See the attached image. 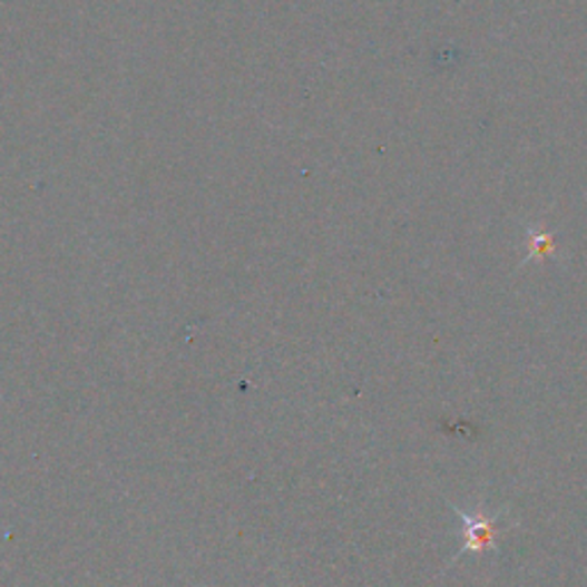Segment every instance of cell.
<instances>
[{
	"instance_id": "6da1fadb",
	"label": "cell",
	"mask_w": 587,
	"mask_h": 587,
	"mask_svg": "<svg viewBox=\"0 0 587 587\" xmlns=\"http://www.w3.org/2000/svg\"><path fill=\"white\" fill-rule=\"evenodd\" d=\"M457 510V507H454ZM459 512V519L463 524V546H461V551L459 556H466V554H471V556H480L485 551H489L496 537L500 532L507 530V524L502 519V515H487V512Z\"/></svg>"
}]
</instances>
